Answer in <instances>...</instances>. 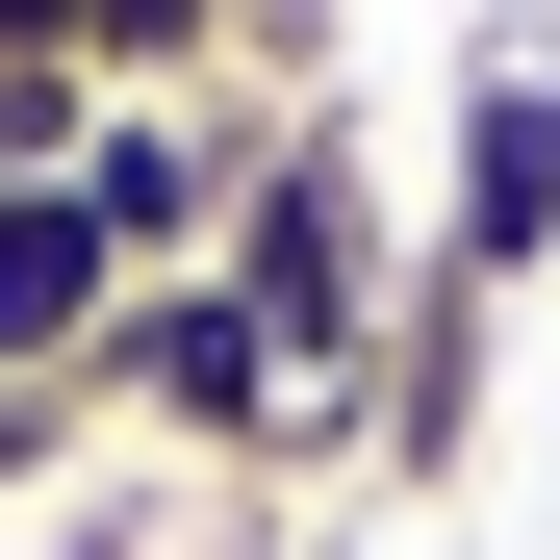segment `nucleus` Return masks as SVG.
Returning <instances> with one entry per match:
<instances>
[{"label":"nucleus","instance_id":"f03ea898","mask_svg":"<svg viewBox=\"0 0 560 560\" xmlns=\"http://www.w3.org/2000/svg\"><path fill=\"white\" fill-rule=\"evenodd\" d=\"M433 280H485V306L560 280V26H485V51H458V128H433Z\"/></svg>","mask_w":560,"mask_h":560},{"label":"nucleus","instance_id":"7ed1b4c3","mask_svg":"<svg viewBox=\"0 0 560 560\" xmlns=\"http://www.w3.org/2000/svg\"><path fill=\"white\" fill-rule=\"evenodd\" d=\"M77 205H103L128 280H205L230 205H255V128H230V103H103V128H77Z\"/></svg>","mask_w":560,"mask_h":560},{"label":"nucleus","instance_id":"20e7f679","mask_svg":"<svg viewBox=\"0 0 560 560\" xmlns=\"http://www.w3.org/2000/svg\"><path fill=\"white\" fill-rule=\"evenodd\" d=\"M485 331H510L485 280H408V306H383V383H357V458H383L408 510L458 485V458H485Z\"/></svg>","mask_w":560,"mask_h":560},{"label":"nucleus","instance_id":"39448f33","mask_svg":"<svg viewBox=\"0 0 560 560\" xmlns=\"http://www.w3.org/2000/svg\"><path fill=\"white\" fill-rule=\"evenodd\" d=\"M103 306H128V255L77 178H0V383H103Z\"/></svg>","mask_w":560,"mask_h":560},{"label":"nucleus","instance_id":"0eeeda50","mask_svg":"<svg viewBox=\"0 0 560 560\" xmlns=\"http://www.w3.org/2000/svg\"><path fill=\"white\" fill-rule=\"evenodd\" d=\"M77 128H103V77H77V51L0 77V178H77Z\"/></svg>","mask_w":560,"mask_h":560},{"label":"nucleus","instance_id":"6e6552de","mask_svg":"<svg viewBox=\"0 0 560 560\" xmlns=\"http://www.w3.org/2000/svg\"><path fill=\"white\" fill-rule=\"evenodd\" d=\"M77 433H103V408H77V383H0V485H51Z\"/></svg>","mask_w":560,"mask_h":560},{"label":"nucleus","instance_id":"423d86ee","mask_svg":"<svg viewBox=\"0 0 560 560\" xmlns=\"http://www.w3.org/2000/svg\"><path fill=\"white\" fill-rule=\"evenodd\" d=\"M230 51H255V0H77V77L103 103H205Z\"/></svg>","mask_w":560,"mask_h":560},{"label":"nucleus","instance_id":"f257e3e1","mask_svg":"<svg viewBox=\"0 0 560 560\" xmlns=\"http://www.w3.org/2000/svg\"><path fill=\"white\" fill-rule=\"evenodd\" d=\"M408 280H433V205L331 103H280L255 128V205H230V306L280 331V383H306L331 433H357V383H383V306H408Z\"/></svg>","mask_w":560,"mask_h":560},{"label":"nucleus","instance_id":"1a4fd4ad","mask_svg":"<svg viewBox=\"0 0 560 560\" xmlns=\"http://www.w3.org/2000/svg\"><path fill=\"white\" fill-rule=\"evenodd\" d=\"M26 51H77V0H0V77H26Z\"/></svg>","mask_w":560,"mask_h":560}]
</instances>
